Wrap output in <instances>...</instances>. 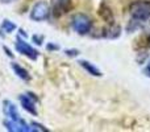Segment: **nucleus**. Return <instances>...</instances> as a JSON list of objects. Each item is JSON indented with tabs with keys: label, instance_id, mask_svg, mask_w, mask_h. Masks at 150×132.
Returning <instances> with one entry per match:
<instances>
[{
	"label": "nucleus",
	"instance_id": "10",
	"mask_svg": "<svg viewBox=\"0 0 150 132\" xmlns=\"http://www.w3.org/2000/svg\"><path fill=\"white\" fill-rule=\"evenodd\" d=\"M80 66L82 67H84L86 70H87L88 73H90V74H92V75H95V77H100L101 75V73L99 71L98 69H96L95 66L92 65V64H90V62H87V61H80Z\"/></svg>",
	"mask_w": 150,
	"mask_h": 132
},
{
	"label": "nucleus",
	"instance_id": "3",
	"mask_svg": "<svg viewBox=\"0 0 150 132\" xmlns=\"http://www.w3.org/2000/svg\"><path fill=\"white\" fill-rule=\"evenodd\" d=\"M49 12H50L49 4L46 1H44V0H41V1H37L32 7L30 19L34 21H44L49 17Z\"/></svg>",
	"mask_w": 150,
	"mask_h": 132
},
{
	"label": "nucleus",
	"instance_id": "4",
	"mask_svg": "<svg viewBox=\"0 0 150 132\" xmlns=\"http://www.w3.org/2000/svg\"><path fill=\"white\" fill-rule=\"evenodd\" d=\"M16 50H17L20 54L26 56L28 58H30V60H33V61L37 60V57H38V52L34 50L28 42H25L24 40H21L20 37H18L17 41H16Z\"/></svg>",
	"mask_w": 150,
	"mask_h": 132
},
{
	"label": "nucleus",
	"instance_id": "5",
	"mask_svg": "<svg viewBox=\"0 0 150 132\" xmlns=\"http://www.w3.org/2000/svg\"><path fill=\"white\" fill-rule=\"evenodd\" d=\"M20 103L23 106V108L25 111H28L32 115H37V110H36V102H37V96H34V94L28 93L25 95H20Z\"/></svg>",
	"mask_w": 150,
	"mask_h": 132
},
{
	"label": "nucleus",
	"instance_id": "1",
	"mask_svg": "<svg viewBox=\"0 0 150 132\" xmlns=\"http://www.w3.org/2000/svg\"><path fill=\"white\" fill-rule=\"evenodd\" d=\"M130 15L133 20L145 21L150 17V1L148 0H138L130 5Z\"/></svg>",
	"mask_w": 150,
	"mask_h": 132
},
{
	"label": "nucleus",
	"instance_id": "11",
	"mask_svg": "<svg viewBox=\"0 0 150 132\" xmlns=\"http://www.w3.org/2000/svg\"><path fill=\"white\" fill-rule=\"evenodd\" d=\"M1 29H4V32H7V33H12L16 29V24H13L9 20H4L1 23Z\"/></svg>",
	"mask_w": 150,
	"mask_h": 132
},
{
	"label": "nucleus",
	"instance_id": "13",
	"mask_svg": "<svg viewBox=\"0 0 150 132\" xmlns=\"http://www.w3.org/2000/svg\"><path fill=\"white\" fill-rule=\"evenodd\" d=\"M78 50H66V54H69V56H76L78 54Z\"/></svg>",
	"mask_w": 150,
	"mask_h": 132
},
{
	"label": "nucleus",
	"instance_id": "16",
	"mask_svg": "<svg viewBox=\"0 0 150 132\" xmlns=\"http://www.w3.org/2000/svg\"><path fill=\"white\" fill-rule=\"evenodd\" d=\"M148 40H149V42H150V34H149V37H148Z\"/></svg>",
	"mask_w": 150,
	"mask_h": 132
},
{
	"label": "nucleus",
	"instance_id": "2",
	"mask_svg": "<svg viewBox=\"0 0 150 132\" xmlns=\"http://www.w3.org/2000/svg\"><path fill=\"white\" fill-rule=\"evenodd\" d=\"M71 25H73V29L76 33L87 34L91 31V28H92V21H91V19L87 15L78 13V15H75L73 17Z\"/></svg>",
	"mask_w": 150,
	"mask_h": 132
},
{
	"label": "nucleus",
	"instance_id": "12",
	"mask_svg": "<svg viewBox=\"0 0 150 132\" xmlns=\"http://www.w3.org/2000/svg\"><path fill=\"white\" fill-rule=\"evenodd\" d=\"M32 131H42V132H45V131H47V128H45L44 126H41V124H38V123H32Z\"/></svg>",
	"mask_w": 150,
	"mask_h": 132
},
{
	"label": "nucleus",
	"instance_id": "8",
	"mask_svg": "<svg viewBox=\"0 0 150 132\" xmlns=\"http://www.w3.org/2000/svg\"><path fill=\"white\" fill-rule=\"evenodd\" d=\"M4 126L7 127L8 131H16V132H28L32 131L30 127H28L24 120H20V122H15V120H4Z\"/></svg>",
	"mask_w": 150,
	"mask_h": 132
},
{
	"label": "nucleus",
	"instance_id": "6",
	"mask_svg": "<svg viewBox=\"0 0 150 132\" xmlns=\"http://www.w3.org/2000/svg\"><path fill=\"white\" fill-rule=\"evenodd\" d=\"M52 8L55 16H61L71 8V0H52Z\"/></svg>",
	"mask_w": 150,
	"mask_h": 132
},
{
	"label": "nucleus",
	"instance_id": "7",
	"mask_svg": "<svg viewBox=\"0 0 150 132\" xmlns=\"http://www.w3.org/2000/svg\"><path fill=\"white\" fill-rule=\"evenodd\" d=\"M3 110H4V115H5V116H7L9 120H15V122H20V120H23V119L20 118V114H18V111H17V108H16V106L12 103V102L5 101Z\"/></svg>",
	"mask_w": 150,
	"mask_h": 132
},
{
	"label": "nucleus",
	"instance_id": "15",
	"mask_svg": "<svg viewBox=\"0 0 150 132\" xmlns=\"http://www.w3.org/2000/svg\"><path fill=\"white\" fill-rule=\"evenodd\" d=\"M33 40H34V41H37V44H38V45H41L42 44V37H38V36H33Z\"/></svg>",
	"mask_w": 150,
	"mask_h": 132
},
{
	"label": "nucleus",
	"instance_id": "14",
	"mask_svg": "<svg viewBox=\"0 0 150 132\" xmlns=\"http://www.w3.org/2000/svg\"><path fill=\"white\" fill-rule=\"evenodd\" d=\"M144 73H145L148 77H150V62L146 65V67H145V70H144Z\"/></svg>",
	"mask_w": 150,
	"mask_h": 132
},
{
	"label": "nucleus",
	"instance_id": "9",
	"mask_svg": "<svg viewBox=\"0 0 150 132\" xmlns=\"http://www.w3.org/2000/svg\"><path fill=\"white\" fill-rule=\"evenodd\" d=\"M11 67H12V70L15 71V74L17 75L18 78L26 81V82H28V81H30V75H29V73L26 71L23 66H20L18 64H16V62H12V64H11Z\"/></svg>",
	"mask_w": 150,
	"mask_h": 132
}]
</instances>
